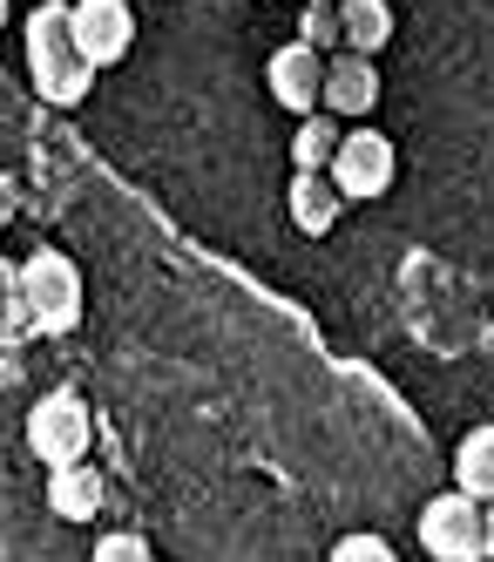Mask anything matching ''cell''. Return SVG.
Masks as SVG:
<instances>
[{
	"label": "cell",
	"mask_w": 494,
	"mask_h": 562,
	"mask_svg": "<svg viewBox=\"0 0 494 562\" xmlns=\"http://www.w3.org/2000/svg\"><path fill=\"white\" fill-rule=\"evenodd\" d=\"M96 555H102V562H143V555H149V542H143V536H102V542H96Z\"/></svg>",
	"instance_id": "16"
},
{
	"label": "cell",
	"mask_w": 494,
	"mask_h": 562,
	"mask_svg": "<svg viewBox=\"0 0 494 562\" xmlns=\"http://www.w3.org/2000/svg\"><path fill=\"white\" fill-rule=\"evenodd\" d=\"M21 292H27V318H34V339H61L81 326V271L68 251L41 245L21 258Z\"/></svg>",
	"instance_id": "2"
},
{
	"label": "cell",
	"mask_w": 494,
	"mask_h": 562,
	"mask_svg": "<svg viewBox=\"0 0 494 562\" xmlns=\"http://www.w3.org/2000/svg\"><path fill=\"white\" fill-rule=\"evenodd\" d=\"M339 555H346V562H359V555L386 562V555H393V542H386V536H346V542H339Z\"/></svg>",
	"instance_id": "17"
},
{
	"label": "cell",
	"mask_w": 494,
	"mask_h": 562,
	"mask_svg": "<svg viewBox=\"0 0 494 562\" xmlns=\"http://www.w3.org/2000/svg\"><path fill=\"white\" fill-rule=\"evenodd\" d=\"M393 177H400L393 136H380L373 123H359V130L339 136V149H333V183H339L346 204H373V196L393 190Z\"/></svg>",
	"instance_id": "4"
},
{
	"label": "cell",
	"mask_w": 494,
	"mask_h": 562,
	"mask_svg": "<svg viewBox=\"0 0 494 562\" xmlns=\"http://www.w3.org/2000/svg\"><path fill=\"white\" fill-rule=\"evenodd\" d=\"M68 27H75V48L89 55L96 68H115L122 55L136 48L130 0H68Z\"/></svg>",
	"instance_id": "6"
},
{
	"label": "cell",
	"mask_w": 494,
	"mask_h": 562,
	"mask_svg": "<svg viewBox=\"0 0 494 562\" xmlns=\"http://www.w3.org/2000/svg\"><path fill=\"white\" fill-rule=\"evenodd\" d=\"M0 27H8V0H0Z\"/></svg>",
	"instance_id": "20"
},
{
	"label": "cell",
	"mask_w": 494,
	"mask_h": 562,
	"mask_svg": "<svg viewBox=\"0 0 494 562\" xmlns=\"http://www.w3.org/2000/svg\"><path fill=\"white\" fill-rule=\"evenodd\" d=\"M27 75L48 109H75L81 95L96 89V61L75 48V27H68V0H34L27 14Z\"/></svg>",
	"instance_id": "1"
},
{
	"label": "cell",
	"mask_w": 494,
	"mask_h": 562,
	"mask_svg": "<svg viewBox=\"0 0 494 562\" xmlns=\"http://www.w3.org/2000/svg\"><path fill=\"white\" fill-rule=\"evenodd\" d=\"M325 109L352 115V123H366V115L380 109V68H373V55H359V48L325 55Z\"/></svg>",
	"instance_id": "8"
},
{
	"label": "cell",
	"mask_w": 494,
	"mask_h": 562,
	"mask_svg": "<svg viewBox=\"0 0 494 562\" xmlns=\"http://www.w3.org/2000/svg\"><path fill=\"white\" fill-rule=\"evenodd\" d=\"M487 555H494V502H487Z\"/></svg>",
	"instance_id": "19"
},
{
	"label": "cell",
	"mask_w": 494,
	"mask_h": 562,
	"mask_svg": "<svg viewBox=\"0 0 494 562\" xmlns=\"http://www.w3.org/2000/svg\"><path fill=\"white\" fill-rule=\"evenodd\" d=\"M34 339V318H27V292H21V265L0 258V346Z\"/></svg>",
	"instance_id": "14"
},
{
	"label": "cell",
	"mask_w": 494,
	"mask_h": 562,
	"mask_svg": "<svg viewBox=\"0 0 494 562\" xmlns=\"http://www.w3.org/2000/svg\"><path fill=\"white\" fill-rule=\"evenodd\" d=\"M420 549L434 562H481L487 555V502L468 488H447L420 508Z\"/></svg>",
	"instance_id": "3"
},
{
	"label": "cell",
	"mask_w": 494,
	"mask_h": 562,
	"mask_svg": "<svg viewBox=\"0 0 494 562\" xmlns=\"http://www.w3.org/2000/svg\"><path fill=\"white\" fill-rule=\"evenodd\" d=\"M339 21H346V48H359V55H380L393 42V8L386 0H339Z\"/></svg>",
	"instance_id": "11"
},
{
	"label": "cell",
	"mask_w": 494,
	"mask_h": 562,
	"mask_svg": "<svg viewBox=\"0 0 494 562\" xmlns=\"http://www.w3.org/2000/svg\"><path fill=\"white\" fill-rule=\"evenodd\" d=\"M14 204H21V183L0 170V231H8V217H14Z\"/></svg>",
	"instance_id": "18"
},
{
	"label": "cell",
	"mask_w": 494,
	"mask_h": 562,
	"mask_svg": "<svg viewBox=\"0 0 494 562\" xmlns=\"http://www.w3.org/2000/svg\"><path fill=\"white\" fill-rule=\"evenodd\" d=\"M265 82H271V102L292 109V115L325 109V48H312L305 34H299V42H284V48L265 61Z\"/></svg>",
	"instance_id": "7"
},
{
	"label": "cell",
	"mask_w": 494,
	"mask_h": 562,
	"mask_svg": "<svg viewBox=\"0 0 494 562\" xmlns=\"http://www.w3.org/2000/svg\"><path fill=\"white\" fill-rule=\"evenodd\" d=\"M89 440H96V420H89V407H81V393H48L41 407L27 414V448L48 461V468H61V461H81L89 454Z\"/></svg>",
	"instance_id": "5"
},
{
	"label": "cell",
	"mask_w": 494,
	"mask_h": 562,
	"mask_svg": "<svg viewBox=\"0 0 494 562\" xmlns=\"http://www.w3.org/2000/svg\"><path fill=\"white\" fill-rule=\"evenodd\" d=\"M454 488H468V495L494 502V420H487V427H474V434L461 440V454H454Z\"/></svg>",
	"instance_id": "13"
},
{
	"label": "cell",
	"mask_w": 494,
	"mask_h": 562,
	"mask_svg": "<svg viewBox=\"0 0 494 562\" xmlns=\"http://www.w3.org/2000/svg\"><path fill=\"white\" fill-rule=\"evenodd\" d=\"M339 123H333V109H312V115H299V130H292V170H333V149H339Z\"/></svg>",
	"instance_id": "12"
},
{
	"label": "cell",
	"mask_w": 494,
	"mask_h": 562,
	"mask_svg": "<svg viewBox=\"0 0 494 562\" xmlns=\"http://www.w3.org/2000/svg\"><path fill=\"white\" fill-rule=\"evenodd\" d=\"M48 508H55L61 521H96V515L109 508V481H102V468H96L89 454L48 468Z\"/></svg>",
	"instance_id": "9"
},
{
	"label": "cell",
	"mask_w": 494,
	"mask_h": 562,
	"mask_svg": "<svg viewBox=\"0 0 494 562\" xmlns=\"http://www.w3.org/2000/svg\"><path fill=\"white\" fill-rule=\"evenodd\" d=\"M299 34H305L312 48L339 55V48H346V21H339V0H312V8H305V21H299Z\"/></svg>",
	"instance_id": "15"
},
{
	"label": "cell",
	"mask_w": 494,
	"mask_h": 562,
	"mask_svg": "<svg viewBox=\"0 0 494 562\" xmlns=\"http://www.w3.org/2000/svg\"><path fill=\"white\" fill-rule=\"evenodd\" d=\"M339 183H333V170H292V190H284V211H292V224L305 231V237H325L339 224Z\"/></svg>",
	"instance_id": "10"
}]
</instances>
